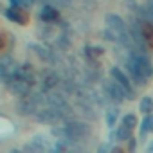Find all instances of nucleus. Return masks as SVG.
I'll use <instances>...</instances> for the list:
<instances>
[{"mask_svg": "<svg viewBox=\"0 0 153 153\" xmlns=\"http://www.w3.org/2000/svg\"><path fill=\"white\" fill-rule=\"evenodd\" d=\"M110 76L114 78V81H117V83H119L126 92H128V97H130V99H133V97H135V92H133V88H131L130 78H128V76H126L119 67H112V68H110Z\"/></svg>", "mask_w": 153, "mask_h": 153, "instance_id": "nucleus-2", "label": "nucleus"}, {"mask_svg": "<svg viewBox=\"0 0 153 153\" xmlns=\"http://www.w3.org/2000/svg\"><path fill=\"white\" fill-rule=\"evenodd\" d=\"M9 153H24V151H20V149H11Z\"/></svg>", "mask_w": 153, "mask_h": 153, "instance_id": "nucleus-21", "label": "nucleus"}, {"mask_svg": "<svg viewBox=\"0 0 153 153\" xmlns=\"http://www.w3.org/2000/svg\"><path fill=\"white\" fill-rule=\"evenodd\" d=\"M56 83H58V76L52 74V72H47L45 78H43V87H45V88H51V87H54Z\"/></svg>", "mask_w": 153, "mask_h": 153, "instance_id": "nucleus-14", "label": "nucleus"}, {"mask_svg": "<svg viewBox=\"0 0 153 153\" xmlns=\"http://www.w3.org/2000/svg\"><path fill=\"white\" fill-rule=\"evenodd\" d=\"M6 16L9 20H13V22L20 24V25H27L29 24V13L25 9H22V7H11V9H7Z\"/></svg>", "mask_w": 153, "mask_h": 153, "instance_id": "nucleus-6", "label": "nucleus"}, {"mask_svg": "<svg viewBox=\"0 0 153 153\" xmlns=\"http://www.w3.org/2000/svg\"><path fill=\"white\" fill-rule=\"evenodd\" d=\"M110 153H124V151H123L121 148H112V149H110Z\"/></svg>", "mask_w": 153, "mask_h": 153, "instance_id": "nucleus-19", "label": "nucleus"}, {"mask_svg": "<svg viewBox=\"0 0 153 153\" xmlns=\"http://www.w3.org/2000/svg\"><path fill=\"white\" fill-rule=\"evenodd\" d=\"M40 16H42V20L43 22H56L58 18H59V13H58V9H54V7H51V6H45L43 9H42V13H40Z\"/></svg>", "mask_w": 153, "mask_h": 153, "instance_id": "nucleus-9", "label": "nucleus"}, {"mask_svg": "<svg viewBox=\"0 0 153 153\" xmlns=\"http://www.w3.org/2000/svg\"><path fill=\"white\" fill-rule=\"evenodd\" d=\"M140 112L146 114V115H151V112H153V99H151V97L144 96V97L140 99Z\"/></svg>", "mask_w": 153, "mask_h": 153, "instance_id": "nucleus-13", "label": "nucleus"}, {"mask_svg": "<svg viewBox=\"0 0 153 153\" xmlns=\"http://www.w3.org/2000/svg\"><path fill=\"white\" fill-rule=\"evenodd\" d=\"M9 2H11L13 7H18V2H20V0H9Z\"/></svg>", "mask_w": 153, "mask_h": 153, "instance_id": "nucleus-20", "label": "nucleus"}, {"mask_svg": "<svg viewBox=\"0 0 153 153\" xmlns=\"http://www.w3.org/2000/svg\"><path fill=\"white\" fill-rule=\"evenodd\" d=\"M117 115H119V110H117V108H112V110L106 112V124H108L110 128H114V124H115V121H117Z\"/></svg>", "mask_w": 153, "mask_h": 153, "instance_id": "nucleus-15", "label": "nucleus"}, {"mask_svg": "<svg viewBox=\"0 0 153 153\" xmlns=\"http://www.w3.org/2000/svg\"><path fill=\"white\" fill-rule=\"evenodd\" d=\"M49 151H51V149H49L47 140H45L43 137H40V135L33 137V139L24 146V153H49Z\"/></svg>", "mask_w": 153, "mask_h": 153, "instance_id": "nucleus-3", "label": "nucleus"}, {"mask_svg": "<svg viewBox=\"0 0 153 153\" xmlns=\"http://www.w3.org/2000/svg\"><path fill=\"white\" fill-rule=\"evenodd\" d=\"M140 29H142L144 40H146L149 45H153V24H149V22H144V24L140 25Z\"/></svg>", "mask_w": 153, "mask_h": 153, "instance_id": "nucleus-12", "label": "nucleus"}, {"mask_svg": "<svg viewBox=\"0 0 153 153\" xmlns=\"http://www.w3.org/2000/svg\"><path fill=\"white\" fill-rule=\"evenodd\" d=\"M148 153H153V144H151V146L148 148Z\"/></svg>", "mask_w": 153, "mask_h": 153, "instance_id": "nucleus-22", "label": "nucleus"}, {"mask_svg": "<svg viewBox=\"0 0 153 153\" xmlns=\"http://www.w3.org/2000/svg\"><path fill=\"white\" fill-rule=\"evenodd\" d=\"M97 153H108V144H101L97 148Z\"/></svg>", "mask_w": 153, "mask_h": 153, "instance_id": "nucleus-18", "label": "nucleus"}, {"mask_svg": "<svg viewBox=\"0 0 153 153\" xmlns=\"http://www.w3.org/2000/svg\"><path fill=\"white\" fill-rule=\"evenodd\" d=\"M16 110H18L20 115H33V114H36V112H38V108H36V99H34V97H24L22 101H18Z\"/></svg>", "mask_w": 153, "mask_h": 153, "instance_id": "nucleus-7", "label": "nucleus"}, {"mask_svg": "<svg viewBox=\"0 0 153 153\" xmlns=\"http://www.w3.org/2000/svg\"><path fill=\"white\" fill-rule=\"evenodd\" d=\"M106 24H108V27L114 31V34H115V36L124 38L126 25H124V22H123V18H121V16H117V15H108V16H106Z\"/></svg>", "mask_w": 153, "mask_h": 153, "instance_id": "nucleus-5", "label": "nucleus"}, {"mask_svg": "<svg viewBox=\"0 0 153 153\" xmlns=\"http://www.w3.org/2000/svg\"><path fill=\"white\" fill-rule=\"evenodd\" d=\"M9 88L15 92V94H18V96H24V97H27V94H29V83L25 81V79H22V78H18V76H15L13 79H9Z\"/></svg>", "mask_w": 153, "mask_h": 153, "instance_id": "nucleus-8", "label": "nucleus"}, {"mask_svg": "<svg viewBox=\"0 0 153 153\" xmlns=\"http://www.w3.org/2000/svg\"><path fill=\"white\" fill-rule=\"evenodd\" d=\"M135 148H137V140L131 137V139L128 140V153H135Z\"/></svg>", "mask_w": 153, "mask_h": 153, "instance_id": "nucleus-17", "label": "nucleus"}, {"mask_svg": "<svg viewBox=\"0 0 153 153\" xmlns=\"http://www.w3.org/2000/svg\"><path fill=\"white\" fill-rule=\"evenodd\" d=\"M123 124L128 126L130 130H133V128L137 126V117H135L133 114H126V115L123 117Z\"/></svg>", "mask_w": 153, "mask_h": 153, "instance_id": "nucleus-16", "label": "nucleus"}, {"mask_svg": "<svg viewBox=\"0 0 153 153\" xmlns=\"http://www.w3.org/2000/svg\"><path fill=\"white\" fill-rule=\"evenodd\" d=\"M149 131H153V114H151V115H146V117L142 119V123H140V131H139V137L144 140V139H146V135H148Z\"/></svg>", "mask_w": 153, "mask_h": 153, "instance_id": "nucleus-10", "label": "nucleus"}, {"mask_svg": "<svg viewBox=\"0 0 153 153\" xmlns=\"http://www.w3.org/2000/svg\"><path fill=\"white\" fill-rule=\"evenodd\" d=\"M65 128H67V133H68V140H72V142L83 139V137L90 131L88 124L79 123V121H68V123L65 124Z\"/></svg>", "mask_w": 153, "mask_h": 153, "instance_id": "nucleus-1", "label": "nucleus"}, {"mask_svg": "<svg viewBox=\"0 0 153 153\" xmlns=\"http://www.w3.org/2000/svg\"><path fill=\"white\" fill-rule=\"evenodd\" d=\"M105 90H106V94H108L114 101H117V103H121V101H124V99L128 97V92H126L117 81H106V83H105Z\"/></svg>", "mask_w": 153, "mask_h": 153, "instance_id": "nucleus-4", "label": "nucleus"}, {"mask_svg": "<svg viewBox=\"0 0 153 153\" xmlns=\"http://www.w3.org/2000/svg\"><path fill=\"white\" fill-rule=\"evenodd\" d=\"M115 139L117 140H130L131 139V130L124 124H121L117 130H115Z\"/></svg>", "mask_w": 153, "mask_h": 153, "instance_id": "nucleus-11", "label": "nucleus"}]
</instances>
